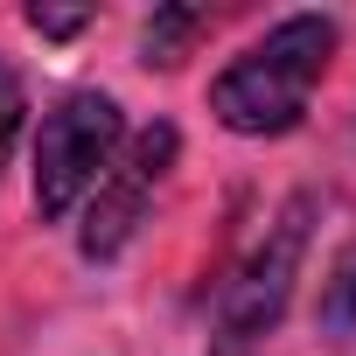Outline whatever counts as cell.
I'll use <instances>...</instances> for the list:
<instances>
[{
	"mask_svg": "<svg viewBox=\"0 0 356 356\" xmlns=\"http://www.w3.org/2000/svg\"><path fill=\"white\" fill-rule=\"evenodd\" d=\"M335 15H286L259 42H245L210 77V119L238 140H280L307 119L328 63H335Z\"/></svg>",
	"mask_w": 356,
	"mask_h": 356,
	"instance_id": "1",
	"label": "cell"
},
{
	"mask_svg": "<svg viewBox=\"0 0 356 356\" xmlns=\"http://www.w3.org/2000/svg\"><path fill=\"white\" fill-rule=\"evenodd\" d=\"M314 217H321L314 189H300L273 210V224L252 238V252L217 286L210 356H266V342L280 335V321L293 307V286H300V266H307V245H314Z\"/></svg>",
	"mask_w": 356,
	"mask_h": 356,
	"instance_id": "2",
	"label": "cell"
},
{
	"mask_svg": "<svg viewBox=\"0 0 356 356\" xmlns=\"http://www.w3.org/2000/svg\"><path fill=\"white\" fill-rule=\"evenodd\" d=\"M119 147H126V112H119V98L98 91V84L63 91V98L42 112L35 140H29L35 217H42V224H77L84 196L105 182V168L119 161Z\"/></svg>",
	"mask_w": 356,
	"mask_h": 356,
	"instance_id": "3",
	"label": "cell"
},
{
	"mask_svg": "<svg viewBox=\"0 0 356 356\" xmlns=\"http://www.w3.org/2000/svg\"><path fill=\"white\" fill-rule=\"evenodd\" d=\"M175 161H182V126H175V119H154V126L126 133L119 161L105 168V182L77 210V252H84V266H112L140 238V224H147L154 196L168 189Z\"/></svg>",
	"mask_w": 356,
	"mask_h": 356,
	"instance_id": "4",
	"label": "cell"
},
{
	"mask_svg": "<svg viewBox=\"0 0 356 356\" xmlns=\"http://www.w3.org/2000/svg\"><path fill=\"white\" fill-rule=\"evenodd\" d=\"M217 29L210 8H154L147 29H140V63L147 70H182V56Z\"/></svg>",
	"mask_w": 356,
	"mask_h": 356,
	"instance_id": "5",
	"label": "cell"
},
{
	"mask_svg": "<svg viewBox=\"0 0 356 356\" xmlns=\"http://www.w3.org/2000/svg\"><path fill=\"white\" fill-rule=\"evenodd\" d=\"M314 328H321V335H335V342H349V335H356V238H349V245L328 259V273H321Z\"/></svg>",
	"mask_w": 356,
	"mask_h": 356,
	"instance_id": "6",
	"label": "cell"
},
{
	"mask_svg": "<svg viewBox=\"0 0 356 356\" xmlns=\"http://www.w3.org/2000/svg\"><path fill=\"white\" fill-rule=\"evenodd\" d=\"M29 126V84L15 63H0V182H8V161H15V140Z\"/></svg>",
	"mask_w": 356,
	"mask_h": 356,
	"instance_id": "7",
	"label": "cell"
},
{
	"mask_svg": "<svg viewBox=\"0 0 356 356\" xmlns=\"http://www.w3.org/2000/svg\"><path fill=\"white\" fill-rule=\"evenodd\" d=\"M22 22H29V35H42V42H70V35H84L98 15H91V8H29Z\"/></svg>",
	"mask_w": 356,
	"mask_h": 356,
	"instance_id": "8",
	"label": "cell"
}]
</instances>
